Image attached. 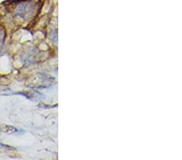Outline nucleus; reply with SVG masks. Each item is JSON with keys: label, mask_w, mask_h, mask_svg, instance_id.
Segmentation results:
<instances>
[{"label": "nucleus", "mask_w": 182, "mask_h": 160, "mask_svg": "<svg viewBox=\"0 0 182 160\" xmlns=\"http://www.w3.org/2000/svg\"><path fill=\"white\" fill-rule=\"evenodd\" d=\"M4 39V32L0 29V44H2V42L3 41Z\"/></svg>", "instance_id": "obj_1"}, {"label": "nucleus", "mask_w": 182, "mask_h": 160, "mask_svg": "<svg viewBox=\"0 0 182 160\" xmlns=\"http://www.w3.org/2000/svg\"><path fill=\"white\" fill-rule=\"evenodd\" d=\"M0 146H3V145H2V144H0Z\"/></svg>", "instance_id": "obj_2"}]
</instances>
